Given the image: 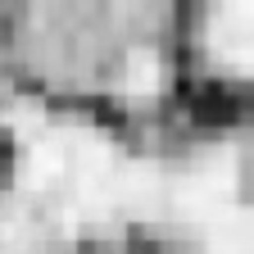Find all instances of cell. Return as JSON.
Wrapping results in <instances>:
<instances>
[{"label":"cell","instance_id":"obj_4","mask_svg":"<svg viewBox=\"0 0 254 254\" xmlns=\"http://www.w3.org/2000/svg\"><path fill=\"white\" fill-rule=\"evenodd\" d=\"M123 91H127V95H136V100H150V95L159 91V59H154L150 50H136L132 59H127Z\"/></svg>","mask_w":254,"mask_h":254},{"label":"cell","instance_id":"obj_3","mask_svg":"<svg viewBox=\"0 0 254 254\" xmlns=\"http://www.w3.org/2000/svg\"><path fill=\"white\" fill-rule=\"evenodd\" d=\"M209 46H213V59L232 73H245L250 68V5H222L213 14V27H209Z\"/></svg>","mask_w":254,"mask_h":254},{"label":"cell","instance_id":"obj_2","mask_svg":"<svg viewBox=\"0 0 254 254\" xmlns=\"http://www.w3.org/2000/svg\"><path fill=\"white\" fill-rule=\"evenodd\" d=\"M168 209H177L182 222L204 236L209 254H250V213L236 150H213L186 173L168 177Z\"/></svg>","mask_w":254,"mask_h":254},{"label":"cell","instance_id":"obj_1","mask_svg":"<svg viewBox=\"0 0 254 254\" xmlns=\"http://www.w3.org/2000/svg\"><path fill=\"white\" fill-rule=\"evenodd\" d=\"M23 168L0 213V254H46L82 232H109L168 209V173L127 159L109 136L55 123L37 105H9Z\"/></svg>","mask_w":254,"mask_h":254}]
</instances>
